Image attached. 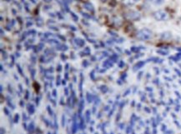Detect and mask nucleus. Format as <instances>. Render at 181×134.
<instances>
[{"label":"nucleus","instance_id":"nucleus-1","mask_svg":"<svg viewBox=\"0 0 181 134\" xmlns=\"http://www.w3.org/2000/svg\"><path fill=\"white\" fill-rule=\"evenodd\" d=\"M152 32L148 28H143L138 32L137 38L139 40H149L152 37Z\"/></svg>","mask_w":181,"mask_h":134},{"label":"nucleus","instance_id":"nucleus-2","mask_svg":"<svg viewBox=\"0 0 181 134\" xmlns=\"http://www.w3.org/2000/svg\"><path fill=\"white\" fill-rule=\"evenodd\" d=\"M154 18L158 21H166L169 19V14L164 10H158L154 13Z\"/></svg>","mask_w":181,"mask_h":134},{"label":"nucleus","instance_id":"nucleus-3","mask_svg":"<svg viewBox=\"0 0 181 134\" xmlns=\"http://www.w3.org/2000/svg\"><path fill=\"white\" fill-rule=\"evenodd\" d=\"M126 17L129 20H138L140 18V14L136 11H129L126 14Z\"/></svg>","mask_w":181,"mask_h":134},{"label":"nucleus","instance_id":"nucleus-4","mask_svg":"<svg viewBox=\"0 0 181 134\" xmlns=\"http://www.w3.org/2000/svg\"><path fill=\"white\" fill-rule=\"evenodd\" d=\"M139 0H123L124 4L127 6H133L134 4H136Z\"/></svg>","mask_w":181,"mask_h":134},{"label":"nucleus","instance_id":"nucleus-5","mask_svg":"<svg viewBox=\"0 0 181 134\" xmlns=\"http://www.w3.org/2000/svg\"><path fill=\"white\" fill-rule=\"evenodd\" d=\"M84 7L86 9L89 11H92V12H94V7H93V5L89 3H86V4H84Z\"/></svg>","mask_w":181,"mask_h":134},{"label":"nucleus","instance_id":"nucleus-6","mask_svg":"<svg viewBox=\"0 0 181 134\" xmlns=\"http://www.w3.org/2000/svg\"><path fill=\"white\" fill-rule=\"evenodd\" d=\"M75 43L77 44H79V46H83L84 44V42L82 39H79V38H77V39H75Z\"/></svg>","mask_w":181,"mask_h":134},{"label":"nucleus","instance_id":"nucleus-7","mask_svg":"<svg viewBox=\"0 0 181 134\" xmlns=\"http://www.w3.org/2000/svg\"><path fill=\"white\" fill-rule=\"evenodd\" d=\"M101 1H102V2H106L107 0H101Z\"/></svg>","mask_w":181,"mask_h":134},{"label":"nucleus","instance_id":"nucleus-8","mask_svg":"<svg viewBox=\"0 0 181 134\" xmlns=\"http://www.w3.org/2000/svg\"><path fill=\"white\" fill-rule=\"evenodd\" d=\"M148 1H150V2H152V1H153V0H148Z\"/></svg>","mask_w":181,"mask_h":134}]
</instances>
